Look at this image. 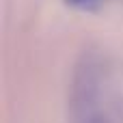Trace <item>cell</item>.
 Wrapping results in <instances>:
<instances>
[{"mask_svg": "<svg viewBox=\"0 0 123 123\" xmlns=\"http://www.w3.org/2000/svg\"><path fill=\"white\" fill-rule=\"evenodd\" d=\"M65 2L71 4V6H76V9H80V11H97L108 0H65Z\"/></svg>", "mask_w": 123, "mask_h": 123, "instance_id": "cell-1", "label": "cell"}]
</instances>
